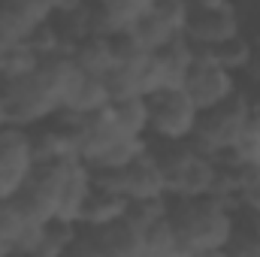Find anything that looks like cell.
<instances>
[{"mask_svg": "<svg viewBox=\"0 0 260 257\" xmlns=\"http://www.w3.org/2000/svg\"><path fill=\"white\" fill-rule=\"evenodd\" d=\"M91 188H94V182H91V164L82 160V157L64 160V188H61L58 215L61 218H70V221H79L82 206H85Z\"/></svg>", "mask_w": 260, "mask_h": 257, "instance_id": "9", "label": "cell"}, {"mask_svg": "<svg viewBox=\"0 0 260 257\" xmlns=\"http://www.w3.org/2000/svg\"><path fill=\"white\" fill-rule=\"evenodd\" d=\"M151 12L160 15L176 34H185L188 18H191V12H194V3H191V0H151Z\"/></svg>", "mask_w": 260, "mask_h": 257, "instance_id": "27", "label": "cell"}, {"mask_svg": "<svg viewBox=\"0 0 260 257\" xmlns=\"http://www.w3.org/2000/svg\"><path fill=\"white\" fill-rule=\"evenodd\" d=\"M148 9H151V0H91L94 34L130 30Z\"/></svg>", "mask_w": 260, "mask_h": 257, "instance_id": "8", "label": "cell"}, {"mask_svg": "<svg viewBox=\"0 0 260 257\" xmlns=\"http://www.w3.org/2000/svg\"><path fill=\"white\" fill-rule=\"evenodd\" d=\"M70 3H76V0H70Z\"/></svg>", "mask_w": 260, "mask_h": 257, "instance_id": "32", "label": "cell"}, {"mask_svg": "<svg viewBox=\"0 0 260 257\" xmlns=\"http://www.w3.org/2000/svg\"><path fill=\"white\" fill-rule=\"evenodd\" d=\"M251 49H254V43H251V37L242 30V34H236V37H227V40H221V43H215V46H197L194 43V55L197 58H212L215 64H221L224 70H230V73H242L245 64H248V58H251Z\"/></svg>", "mask_w": 260, "mask_h": 257, "instance_id": "14", "label": "cell"}, {"mask_svg": "<svg viewBox=\"0 0 260 257\" xmlns=\"http://www.w3.org/2000/svg\"><path fill=\"white\" fill-rule=\"evenodd\" d=\"M154 58L160 64V73H164V88H185V79H188V73L197 61L194 43L185 34L173 37L164 49L154 52Z\"/></svg>", "mask_w": 260, "mask_h": 257, "instance_id": "12", "label": "cell"}, {"mask_svg": "<svg viewBox=\"0 0 260 257\" xmlns=\"http://www.w3.org/2000/svg\"><path fill=\"white\" fill-rule=\"evenodd\" d=\"M142 257H176V230L170 218H160L142 230Z\"/></svg>", "mask_w": 260, "mask_h": 257, "instance_id": "20", "label": "cell"}, {"mask_svg": "<svg viewBox=\"0 0 260 257\" xmlns=\"http://www.w3.org/2000/svg\"><path fill=\"white\" fill-rule=\"evenodd\" d=\"M248 115H251V103H248L245 91H239L236 97L200 112L191 142L206 154H218L224 148H233V142L242 136V130L248 124Z\"/></svg>", "mask_w": 260, "mask_h": 257, "instance_id": "2", "label": "cell"}, {"mask_svg": "<svg viewBox=\"0 0 260 257\" xmlns=\"http://www.w3.org/2000/svg\"><path fill=\"white\" fill-rule=\"evenodd\" d=\"M52 24L61 37V46L70 55L85 37L94 34V15H91V0H76V3H64L52 12Z\"/></svg>", "mask_w": 260, "mask_h": 257, "instance_id": "10", "label": "cell"}, {"mask_svg": "<svg viewBox=\"0 0 260 257\" xmlns=\"http://www.w3.org/2000/svg\"><path fill=\"white\" fill-rule=\"evenodd\" d=\"M236 34H242V15L236 3H224L215 9H194L185 27V37L197 46H215Z\"/></svg>", "mask_w": 260, "mask_h": 257, "instance_id": "5", "label": "cell"}, {"mask_svg": "<svg viewBox=\"0 0 260 257\" xmlns=\"http://www.w3.org/2000/svg\"><path fill=\"white\" fill-rule=\"evenodd\" d=\"M185 91L191 94V100L197 103L200 112L236 97L242 91V79L230 70H224L221 64H215L212 58H197L188 79H185Z\"/></svg>", "mask_w": 260, "mask_h": 257, "instance_id": "4", "label": "cell"}, {"mask_svg": "<svg viewBox=\"0 0 260 257\" xmlns=\"http://www.w3.org/2000/svg\"><path fill=\"white\" fill-rule=\"evenodd\" d=\"M230 3H239V0H230Z\"/></svg>", "mask_w": 260, "mask_h": 257, "instance_id": "31", "label": "cell"}, {"mask_svg": "<svg viewBox=\"0 0 260 257\" xmlns=\"http://www.w3.org/2000/svg\"><path fill=\"white\" fill-rule=\"evenodd\" d=\"M124 209H127V197L115 191H106V188H91L85 206H82V215H79V224H88V227H106L118 218H124Z\"/></svg>", "mask_w": 260, "mask_h": 257, "instance_id": "15", "label": "cell"}, {"mask_svg": "<svg viewBox=\"0 0 260 257\" xmlns=\"http://www.w3.org/2000/svg\"><path fill=\"white\" fill-rule=\"evenodd\" d=\"M176 230V257L194 254H224L233 233V212L224 200L206 197H170L167 212Z\"/></svg>", "mask_w": 260, "mask_h": 257, "instance_id": "1", "label": "cell"}, {"mask_svg": "<svg viewBox=\"0 0 260 257\" xmlns=\"http://www.w3.org/2000/svg\"><path fill=\"white\" fill-rule=\"evenodd\" d=\"M49 15L52 6L46 0H0V30L12 34L15 40H24L27 30H34Z\"/></svg>", "mask_w": 260, "mask_h": 257, "instance_id": "11", "label": "cell"}, {"mask_svg": "<svg viewBox=\"0 0 260 257\" xmlns=\"http://www.w3.org/2000/svg\"><path fill=\"white\" fill-rule=\"evenodd\" d=\"M37 64H40V58L18 40V43H12V46L3 52V58H0V73L9 76V79H24L27 73H34Z\"/></svg>", "mask_w": 260, "mask_h": 257, "instance_id": "25", "label": "cell"}, {"mask_svg": "<svg viewBox=\"0 0 260 257\" xmlns=\"http://www.w3.org/2000/svg\"><path fill=\"white\" fill-rule=\"evenodd\" d=\"M30 154H34V164H55V160L79 157L76 130H67L49 118L40 121L37 127H30Z\"/></svg>", "mask_w": 260, "mask_h": 257, "instance_id": "7", "label": "cell"}, {"mask_svg": "<svg viewBox=\"0 0 260 257\" xmlns=\"http://www.w3.org/2000/svg\"><path fill=\"white\" fill-rule=\"evenodd\" d=\"M70 58H73V64L79 67L82 73H88V76H103L109 67L115 64L109 34H91V37H85V40L70 52Z\"/></svg>", "mask_w": 260, "mask_h": 257, "instance_id": "17", "label": "cell"}, {"mask_svg": "<svg viewBox=\"0 0 260 257\" xmlns=\"http://www.w3.org/2000/svg\"><path fill=\"white\" fill-rule=\"evenodd\" d=\"M170 212V197H136V200H127V209H124V218L130 224H136L139 230H145L148 224L167 218Z\"/></svg>", "mask_w": 260, "mask_h": 257, "instance_id": "21", "label": "cell"}, {"mask_svg": "<svg viewBox=\"0 0 260 257\" xmlns=\"http://www.w3.org/2000/svg\"><path fill=\"white\" fill-rule=\"evenodd\" d=\"M0 124H6V115H3V103H0Z\"/></svg>", "mask_w": 260, "mask_h": 257, "instance_id": "30", "label": "cell"}, {"mask_svg": "<svg viewBox=\"0 0 260 257\" xmlns=\"http://www.w3.org/2000/svg\"><path fill=\"white\" fill-rule=\"evenodd\" d=\"M191 3H194V9H215V6H224L230 0H191Z\"/></svg>", "mask_w": 260, "mask_h": 257, "instance_id": "29", "label": "cell"}, {"mask_svg": "<svg viewBox=\"0 0 260 257\" xmlns=\"http://www.w3.org/2000/svg\"><path fill=\"white\" fill-rule=\"evenodd\" d=\"M24 227L27 224L21 221V215L12 206V200H0V251L3 254H12L15 251V242L21 239Z\"/></svg>", "mask_w": 260, "mask_h": 257, "instance_id": "26", "label": "cell"}, {"mask_svg": "<svg viewBox=\"0 0 260 257\" xmlns=\"http://www.w3.org/2000/svg\"><path fill=\"white\" fill-rule=\"evenodd\" d=\"M148 136L151 139H191L200 109L185 88H160L148 94Z\"/></svg>", "mask_w": 260, "mask_h": 257, "instance_id": "3", "label": "cell"}, {"mask_svg": "<svg viewBox=\"0 0 260 257\" xmlns=\"http://www.w3.org/2000/svg\"><path fill=\"white\" fill-rule=\"evenodd\" d=\"M97 230L103 242V257H142V230L127 218H118Z\"/></svg>", "mask_w": 260, "mask_h": 257, "instance_id": "18", "label": "cell"}, {"mask_svg": "<svg viewBox=\"0 0 260 257\" xmlns=\"http://www.w3.org/2000/svg\"><path fill=\"white\" fill-rule=\"evenodd\" d=\"M121 191L127 200L136 197H164L167 182H164V170L157 164V157L151 154V148L145 145L130 164L121 167Z\"/></svg>", "mask_w": 260, "mask_h": 257, "instance_id": "6", "label": "cell"}, {"mask_svg": "<svg viewBox=\"0 0 260 257\" xmlns=\"http://www.w3.org/2000/svg\"><path fill=\"white\" fill-rule=\"evenodd\" d=\"M106 103H109V94H106L103 76H88L76 67V73L64 91V106H73L79 112H97Z\"/></svg>", "mask_w": 260, "mask_h": 257, "instance_id": "13", "label": "cell"}, {"mask_svg": "<svg viewBox=\"0 0 260 257\" xmlns=\"http://www.w3.org/2000/svg\"><path fill=\"white\" fill-rule=\"evenodd\" d=\"M109 115L115 121V127L127 136H148V97L145 94H130V97H118L109 100Z\"/></svg>", "mask_w": 260, "mask_h": 257, "instance_id": "16", "label": "cell"}, {"mask_svg": "<svg viewBox=\"0 0 260 257\" xmlns=\"http://www.w3.org/2000/svg\"><path fill=\"white\" fill-rule=\"evenodd\" d=\"M239 79H242V88L245 85H260V46L251 49V58H248L245 70L239 73Z\"/></svg>", "mask_w": 260, "mask_h": 257, "instance_id": "28", "label": "cell"}, {"mask_svg": "<svg viewBox=\"0 0 260 257\" xmlns=\"http://www.w3.org/2000/svg\"><path fill=\"white\" fill-rule=\"evenodd\" d=\"M37 58H49V55H58V52H64V46H61V37H58V30H55V24H52V15L46 18V21H40L34 30H27V37L21 40Z\"/></svg>", "mask_w": 260, "mask_h": 257, "instance_id": "23", "label": "cell"}, {"mask_svg": "<svg viewBox=\"0 0 260 257\" xmlns=\"http://www.w3.org/2000/svg\"><path fill=\"white\" fill-rule=\"evenodd\" d=\"M148 145V136H118L109 148H103L94 160H91V167H124L130 164L142 148Z\"/></svg>", "mask_w": 260, "mask_h": 257, "instance_id": "22", "label": "cell"}, {"mask_svg": "<svg viewBox=\"0 0 260 257\" xmlns=\"http://www.w3.org/2000/svg\"><path fill=\"white\" fill-rule=\"evenodd\" d=\"M103 85H106V94H109V100H118V97L139 94V82H136V64H112L106 73H103Z\"/></svg>", "mask_w": 260, "mask_h": 257, "instance_id": "24", "label": "cell"}, {"mask_svg": "<svg viewBox=\"0 0 260 257\" xmlns=\"http://www.w3.org/2000/svg\"><path fill=\"white\" fill-rule=\"evenodd\" d=\"M130 34H133V40H136L148 55H154V52H157V49H164L173 37H179V34H176V30H173L160 15H154L151 9H148V12H145L133 27H130Z\"/></svg>", "mask_w": 260, "mask_h": 257, "instance_id": "19", "label": "cell"}]
</instances>
